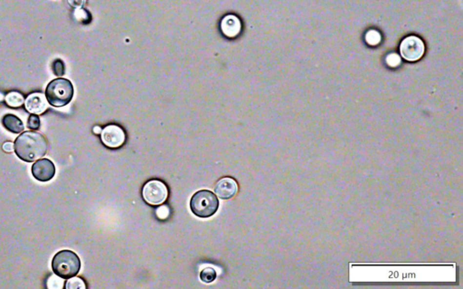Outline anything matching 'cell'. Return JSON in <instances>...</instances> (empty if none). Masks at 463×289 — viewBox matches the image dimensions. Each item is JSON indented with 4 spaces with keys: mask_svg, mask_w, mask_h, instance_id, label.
Here are the masks:
<instances>
[{
    "mask_svg": "<svg viewBox=\"0 0 463 289\" xmlns=\"http://www.w3.org/2000/svg\"><path fill=\"white\" fill-rule=\"evenodd\" d=\"M14 151L21 160L34 162L42 158L47 151V141L37 131H26L14 143Z\"/></svg>",
    "mask_w": 463,
    "mask_h": 289,
    "instance_id": "cell-1",
    "label": "cell"
},
{
    "mask_svg": "<svg viewBox=\"0 0 463 289\" xmlns=\"http://www.w3.org/2000/svg\"><path fill=\"white\" fill-rule=\"evenodd\" d=\"M52 270L57 277L68 279L79 273L81 270L80 258L72 250H61L56 253L53 258Z\"/></svg>",
    "mask_w": 463,
    "mask_h": 289,
    "instance_id": "cell-2",
    "label": "cell"
},
{
    "mask_svg": "<svg viewBox=\"0 0 463 289\" xmlns=\"http://www.w3.org/2000/svg\"><path fill=\"white\" fill-rule=\"evenodd\" d=\"M74 93V86L70 80L58 78L48 83L45 89V97L49 104L59 108L70 103Z\"/></svg>",
    "mask_w": 463,
    "mask_h": 289,
    "instance_id": "cell-3",
    "label": "cell"
},
{
    "mask_svg": "<svg viewBox=\"0 0 463 289\" xmlns=\"http://www.w3.org/2000/svg\"><path fill=\"white\" fill-rule=\"evenodd\" d=\"M219 208V200L213 192L200 190L197 192L190 200L192 212L199 218H209L214 215Z\"/></svg>",
    "mask_w": 463,
    "mask_h": 289,
    "instance_id": "cell-4",
    "label": "cell"
},
{
    "mask_svg": "<svg viewBox=\"0 0 463 289\" xmlns=\"http://www.w3.org/2000/svg\"><path fill=\"white\" fill-rule=\"evenodd\" d=\"M168 190L167 185L161 180L152 179L143 185L142 198L151 206H159L167 201Z\"/></svg>",
    "mask_w": 463,
    "mask_h": 289,
    "instance_id": "cell-5",
    "label": "cell"
},
{
    "mask_svg": "<svg viewBox=\"0 0 463 289\" xmlns=\"http://www.w3.org/2000/svg\"><path fill=\"white\" fill-rule=\"evenodd\" d=\"M424 43L419 37L411 36L402 41L400 53L403 59L408 62H416L420 60L424 54Z\"/></svg>",
    "mask_w": 463,
    "mask_h": 289,
    "instance_id": "cell-6",
    "label": "cell"
},
{
    "mask_svg": "<svg viewBox=\"0 0 463 289\" xmlns=\"http://www.w3.org/2000/svg\"><path fill=\"white\" fill-rule=\"evenodd\" d=\"M101 139L107 148H118L123 145L126 135L123 129L117 125H108L101 129Z\"/></svg>",
    "mask_w": 463,
    "mask_h": 289,
    "instance_id": "cell-7",
    "label": "cell"
},
{
    "mask_svg": "<svg viewBox=\"0 0 463 289\" xmlns=\"http://www.w3.org/2000/svg\"><path fill=\"white\" fill-rule=\"evenodd\" d=\"M32 174L39 182H48L56 174V166L50 159H38L32 166Z\"/></svg>",
    "mask_w": 463,
    "mask_h": 289,
    "instance_id": "cell-8",
    "label": "cell"
},
{
    "mask_svg": "<svg viewBox=\"0 0 463 289\" xmlns=\"http://www.w3.org/2000/svg\"><path fill=\"white\" fill-rule=\"evenodd\" d=\"M239 190V185L235 179L232 177H223L217 181L215 186L216 196L222 200H229L235 196Z\"/></svg>",
    "mask_w": 463,
    "mask_h": 289,
    "instance_id": "cell-9",
    "label": "cell"
},
{
    "mask_svg": "<svg viewBox=\"0 0 463 289\" xmlns=\"http://www.w3.org/2000/svg\"><path fill=\"white\" fill-rule=\"evenodd\" d=\"M26 111L32 114H42L48 109V101L42 93H32L25 100Z\"/></svg>",
    "mask_w": 463,
    "mask_h": 289,
    "instance_id": "cell-10",
    "label": "cell"
},
{
    "mask_svg": "<svg viewBox=\"0 0 463 289\" xmlns=\"http://www.w3.org/2000/svg\"><path fill=\"white\" fill-rule=\"evenodd\" d=\"M242 25L239 19L233 15L224 17L221 22L222 34L227 37H235L241 31Z\"/></svg>",
    "mask_w": 463,
    "mask_h": 289,
    "instance_id": "cell-11",
    "label": "cell"
},
{
    "mask_svg": "<svg viewBox=\"0 0 463 289\" xmlns=\"http://www.w3.org/2000/svg\"><path fill=\"white\" fill-rule=\"evenodd\" d=\"M2 125L5 129L14 134H19L25 129L23 121L19 117L13 114L5 115L2 118Z\"/></svg>",
    "mask_w": 463,
    "mask_h": 289,
    "instance_id": "cell-12",
    "label": "cell"
},
{
    "mask_svg": "<svg viewBox=\"0 0 463 289\" xmlns=\"http://www.w3.org/2000/svg\"><path fill=\"white\" fill-rule=\"evenodd\" d=\"M6 103L11 108H19L25 103V99L21 93L11 92L6 96Z\"/></svg>",
    "mask_w": 463,
    "mask_h": 289,
    "instance_id": "cell-13",
    "label": "cell"
},
{
    "mask_svg": "<svg viewBox=\"0 0 463 289\" xmlns=\"http://www.w3.org/2000/svg\"><path fill=\"white\" fill-rule=\"evenodd\" d=\"M217 274L215 269L211 267H206L200 272V279L204 283H212L216 280Z\"/></svg>",
    "mask_w": 463,
    "mask_h": 289,
    "instance_id": "cell-14",
    "label": "cell"
},
{
    "mask_svg": "<svg viewBox=\"0 0 463 289\" xmlns=\"http://www.w3.org/2000/svg\"><path fill=\"white\" fill-rule=\"evenodd\" d=\"M65 289H86V285L81 277H70L65 284Z\"/></svg>",
    "mask_w": 463,
    "mask_h": 289,
    "instance_id": "cell-15",
    "label": "cell"
},
{
    "mask_svg": "<svg viewBox=\"0 0 463 289\" xmlns=\"http://www.w3.org/2000/svg\"><path fill=\"white\" fill-rule=\"evenodd\" d=\"M52 71L56 76L61 77L65 74V64L61 59H56L52 62Z\"/></svg>",
    "mask_w": 463,
    "mask_h": 289,
    "instance_id": "cell-16",
    "label": "cell"
},
{
    "mask_svg": "<svg viewBox=\"0 0 463 289\" xmlns=\"http://www.w3.org/2000/svg\"><path fill=\"white\" fill-rule=\"evenodd\" d=\"M365 41L366 43L370 45H377L378 43L381 42V35L379 34V32L376 31V30H370V31L367 32L366 35H365Z\"/></svg>",
    "mask_w": 463,
    "mask_h": 289,
    "instance_id": "cell-17",
    "label": "cell"
},
{
    "mask_svg": "<svg viewBox=\"0 0 463 289\" xmlns=\"http://www.w3.org/2000/svg\"><path fill=\"white\" fill-rule=\"evenodd\" d=\"M40 118L37 114H32L27 119V128L31 130H38L40 128Z\"/></svg>",
    "mask_w": 463,
    "mask_h": 289,
    "instance_id": "cell-18",
    "label": "cell"
},
{
    "mask_svg": "<svg viewBox=\"0 0 463 289\" xmlns=\"http://www.w3.org/2000/svg\"><path fill=\"white\" fill-rule=\"evenodd\" d=\"M385 62L390 67H396L401 63V58L396 54H390L386 56Z\"/></svg>",
    "mask_w": 463,
    "mask_h": 289,
    "instance_id": "cell-19",
    "label": "cell"
},
{
    "mask_svg": "<svg viewBox=\"0 0 463 289\" xmlns=\"http://www.w3.org/2000/svg\"><path fill=\"white\" fill-rule=\"evenodd\" d=\"M170 214V209L168 208L167 205H161L158 209L156 210V215L158 216L159 219L161 220H166L168 218Z\"/></svg>",
    "mask_w": 463,
    "mask_h": 289,
    "instance_id": "cell-20",
    "label": "cell"
},
{
    "mask_svg": "<svg viewBox=\"0 0 463 289\" xmlns=\"http://www.w3.org/2000/svg\"><path fill=\"white\" fill-rule=\"evenodd\" d=\"M70 6L74 8H81L86 2V0H66Z\"/></svg>",
    "mask_w": 463,
    "mask_h": 289,
    "instance_id": "cell-21",
    "label": "cell"
},
{
    "mask_svg": "<svg viewBox=\"0 0 463 289\" xmlns=\"http://www.w3.org/2000/svg\"><path fill=\"white\" fill-rule=\"evenodd\" d=\"M3 150L6 153H11L14 151V144L12 142H6L3 145Z\"/></svg>",
    "mask_w": 463,
    "mask_h": 289,
    "instance_id": "cell-22",
    "label": "cell"
},
{
    "mask_svg": "<svg viewBox=\"0 0 463 289\" xmlns=\"http://www.w3.org/2000/svg\"><path fill=\"white\" fill-rule=\"evenodd\" d=\"M93 132H94L95 134H100V133L101 132V129L100 127H94V129H93Z\"/></svg>",
    "mask_w": 463,
    "mask_h": 289,
    "instance_id": "cell-23",
    "label": "cell"
}]
</instances>
